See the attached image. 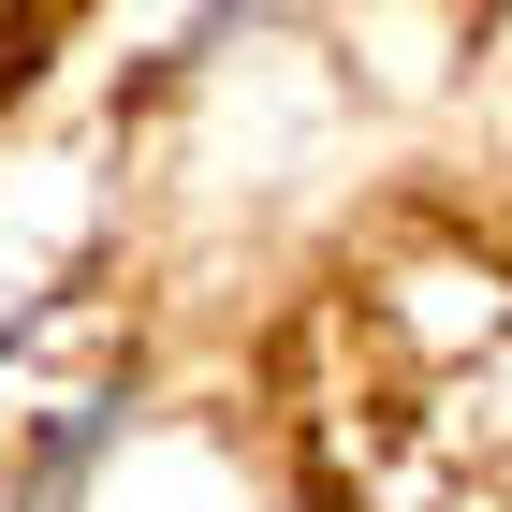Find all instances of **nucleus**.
Returning a JSON list of instances; mask_svg holds the SVG:
<instances>
[{"label":"nucleus","instance_id":"obj_1","mask_svg":"<svg viewBox=\"0 0 512 512\" xmlns=\"http://www.w3.org/2000/svg\"><path fill=\"white\" fill-rule=\"evenodd\" d=\"M103 439H118V395H88L74 425L44 439V469H30V498H15V512H74V498H88V469H103Z\"/></svg>","mask_w":512,"mask_h":512}]
</instances>
